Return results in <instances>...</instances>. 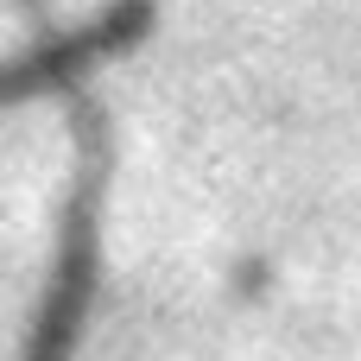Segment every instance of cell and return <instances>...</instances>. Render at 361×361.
<instances>
[{"label":"cell","instance_id":"6da1fadb","mask_svg":"<svg viewBox=\"0 0 361 361\" xmlns=\"http://www.w3.org/2000/svg\"><path fill=\"white\" fill-rule=\"evenodd\" d=\"M146 32H152V0H108V6L89 13L82 25L51 32V38H38L32 51L0 57V108L38 102V95H70V89L82 82V70H95V63L133 51Z\"/></svg>","mask_w":361,"mask_h":361}]
</instances>
